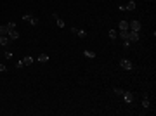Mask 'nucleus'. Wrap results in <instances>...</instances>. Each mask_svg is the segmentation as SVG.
<instances>
[{"label": "nucleus", "mask_w": 156, "mask_h": 116, "mask_svg": "<svg viewBox=\"0 0 156 116\" xmlns=\"http://www.w3.org/2000/svg\"><path fill=\"white\" fill-rule=\"evenodd\" d=\"M128 30H130V31H139V30H141V23H139L137 19L130 21V23H128Z\"/></svg>", "instance_id": "1"}, {"label": "nucleus", "mask_w": 156, "mask_h": 116, "mask_svg": "<svg viewBox=\"0 0 156 116\" xmlns=\"http://www.w3.org/2000/svg\"><path fill=\"white\" fill-rule=\"evenodd\" d=\"M120 66L123 68V69H127V71H130V69H134V64L128 61V59H121L120 61Z\"/></svg>", "instance_id": "2"}, {"label": "nucleus", "mask_w": 156, "mask_h": 116, "mask_svg": "<svg viewBox=\"0 0 156 116\" xmlns=\"http://www.w3.org/2000/svg\"><path fill=\"white\" fill-rule=\"evenodd\" d=\"M123 99H125V102H128V104H132L134 102V94L132 92H123V95H121Z\"/></svg>", "instance_id": "3"}, {"label": "nucleus", "mask_w": 156, "mask_h": 116, "mask_svg": "<svg viewBox=\"0 0 156 116\" xmlns=\"http://www.w3.org/2000/svg\"><path fill=\"white\" fill-rule=\"evenodd\" d=\"M139 40V31H130L128 30V42H137Z\"/></svg>", "instance_id": "4"}, {"label": "nucleus", "mask_w": 156, "mask_h": 116, "mask_svg": "<svg viewBox=\"0 0 156 116\" xmlns=\"http://www.w3.org/2000/svg\"><path fill=\"white\" fill-rule=\"evenodd\" d=\"M7 37H9V40H17V38H19V33H17L16 30H9Z\"/></svg>", "instance_id": "5"}, {"label": "nucleus", "mask_w": 156, "mask_h": 116, "mask_svg": "<svg viewBox=\"0 0 156 116\" xmlns=\"http://www.w3.org/2000/svg\"><path fill=\"white\" fill-rule=\"evenodd\" d=\"M9 42H10V40H9V37H7V35H0V45H2V47H7V45H9Z\"/></svg>", "instance_id": "6"}, {"label": "nucleus", "mask_w": 156, "mask_h": 116, "mask_svg": "<svg viewBox=\"0 0 156 116\" xmlns=\"http://www.w3.org/2000/svg\"><path fill=\"white\" fill-rule=\"evenodd\" d=\"M118 37L121 40H128V30H120L118 31Z\"/></svg>", "instance_id": "7"}, {"label": "nucleus", "mask_w": 156, "mask_h": 116, "mask_svg": "<svg viewBox=\"0 0 156 116\" xmlns=\"http://www.w3.org/2000/svg\"><path fill=\"white\" fill-rule=\"evenodd\" d=\"M123 9H125V10H135V2H134V0H130L127 5H123Z\"/></svg>", "instance_id": "8"}, {"label": "nucleus", "mask_w": 156, "mask_h": 116, "mask_svg": "<svg viewBox=\"0 0 156 116\" xmlns=\"http://www.w3.org/2000/svg\"><path fill=\"white\" fill-rule=\"evenodd\" d=\"M118 28H120V30H128V21H125V19L120 21V23H118Z\"/></svg>", "instance_id": "9"}, {"label": "nucleus", "mask_w": 156, "mask_h": 116, "mask_svg": "<svg viewBox=\"0 0 156 116\" xmlns=\"http://www.w3.org/2000/svg\"><path fill=\"white\" fill-rule=\"evenodd\" d=\"M83 56H85V57H88V59H94L97 54H95V52H92V50H83Z\"/></svg>", "instance_id": "10"}, {"label": "nucleus", "mask_w": 156, "mask_h": 116, "mask_svg": "<svg viewBox=\"0 0 156 116\" xmlns=\"http://www.w3.org/2000/svg\"><path fill=\"white\" fill-rule=\"evenodd\" d=\"M33 62H35V59H33V57H30V56L23 59V64H24V66H30V64H33Z\"/></svg>", "instance_id": "11"}, {"label": "nucleus", "mask_w": 156, "mask_h": 116, "mask_svg": "<svg viewBox=\"0 0 156 116\" xmlns=\"http://www.w3.org/2000/svg\"><path fill=\"white\" fill-rule=\"evenodd\" d=\"M37 61H38V62H47V61H49V56H47V54H42V56L37 57Z\"/></svg>", "instance_id": "12"}, {"label": "nucleus", "mask_w": 156, "mask_h": 116, "mask_svg": "<svg viewBox=\"0 0 156 116\" xmlns=\"http://www.w3.org/2000/svg\"><path fill=\"white\" fill-rule=\"evenodd\" d=\"M28 21H30V24H31V26H37V24H38V17H35V16H30V19H28Z\"/></svg>", "instance_id": "13"}, {"label": "nucleus", "mask_w": 156, "mask_h": 116, "mask_svg": "<svg viewBox=\"0 0 156 116\" xmlns=\"http://www.w3.org/2000/svg\"><path fill=\"white\" fill-rule=\"evenodd\" d=\"M108 35H109V38H111V40L118 38V31H116V30H109V33H108Z\"/></svg>", "instance_id": "14"}, {"label": "nucleus", "mask_w": 156, "mask_h": 116, "mask_svg": "<svg viewBox=\"0 0 156 116\" xmlns=\"http://www.w3.org/2000/svg\"><path fill=\"white\" fill-rule=\"evenodd\" d=\"M54 17H56V23H57V26H59V28H64V21H63L61 17H57L56 14H54Z\"/></svg>", "instance_id": "15"}, {"label": "nucleus", "mask_w": 156, "mask_h": 116, "mask_svg": "<svg viewBox=\"0 0 156 116\" xmlns=\"http://www.w3.org/2000/svg\"><path fill=\"white\" fill-rule=\"evenodd\" d=\"M142 108H144V109L149 108V99H148V95H144V99H142Z\"/></svg>", "instance_id": "16"}, {"label": "nucleus", "mask_w": 156, "mask_h": 116, "mask_svg": "<svg viewBox=\"0 0 156 116\" xmlns=\"http://www.w3.org/2000/svg\"><path fill=\"white\" fill-rule=\"evenodd\" d=\"M9 33V28H7V24L5 26H0V35H7Z\"/></svg>", "instance_id": "17"}, {"label": "nucleus", "mask_w": 156, "mask_h": 116, "mask_svg": "<svg viewBox=\"0 0 156 116\" xmlns=\"http://www.w3.org/2000/svg\"><path fill=\"white\" fill-rule=\"evenodd\" d=\"M77 35L80 37V38H85V37H87V31H85V30H78Z\"/></svg>", "instance_id": "18"}, {"label": "nucleus", "mask_w": 156, "mask_h": 116, "mask_svg": "<svg viewBox=\"0 0 156 116\" xmlns=\"http://www.w3.org/2000/svg\"><path fill=\"white\" fill-rule=\"evenodd\" d=\"M7 28H9V30H14V28H16V23H12V21L7 23Z\"/></svg>", "instance_id": "19"}, {"label": "nucleus", "mask_w": 156, "mask_h": 116, "mask_svg": "<svg viewBox=\"0 0 156 116\" xmlns=\"http://www.w3.org/2000/svg\"><path fill=\"white\" fill-rule=\"evenodd\" d=\"M113 92H115V94H116V95H123V90H121V88H115V90H113Z\"/></svg>", "instance_id": "20"}, {"label": "nucleus", "mask_w": 156, "mask_h": 116, "mask_svg": "<svg viewBox=\"0 0 156 116\" xmlns=\"http://www.w3.org/2000/svg\"><path fill=\"white\" fill-rule=\"evenodd\" d=\"M3 56H5V59H12V54H10V52H5Z\"/></svg>", "instance_id": "21"}, {"label": "nucleus", "mask_w": 156, "mask_h": 116, "mask_svg": "<svg viewBox=\"0 0 156 116\" xmlns=\"http://www.w3.org/2000/svg\"><path fill=\"white\" fill-rule=\"evenodd\" d=\"M30 16H31V14H24V16H23V21H28V19H30Z\"/></svg>", "instance_id": "22"}, {"label": "nucleus", "mask_w": 156, "mask_h": 116, "mask_svg": "<svg viewBox=\"0 0 156 116\" xmlns=\"http://www.w3.org/2000/svg\"><path fill=\"white\" fill-rule=\"evenodd\" d=\"M23 66H24V64H23V61H19V62H17V64H16V68H19V69H21V68H23Z\"/></svg>", "instance_id": "23"}, {"label": "nucleus", "mask_w": 156, "mask_h": 116, "mask_svg": "<svg viewBox=\"0 0 156 116\" xmlns=\"http://www.w3.org/2000/svg\"><path fill=\"white\" fill-rule=\"evenodd\" d=\"M2 71H7V68H5V64H0V73Z\"/></svg>", "instance_id": "24"}]
</instances>
